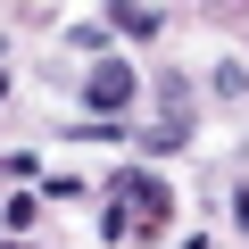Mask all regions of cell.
I'll return each mask as SVG.
<instances>
[{
    "instance_id": "obj_1",
    "label": "cell",
    "mask_w": 249,
    "mask_h": 249,
    "mask_svg": "<svg viewBox=\"0 0 249 249\" xmlns=\"http://www.w3.org/2000/svg\"><path fill=\"white\" fill-rule=\"evenodd\" d=\"M133 91H142V83H133V67L100 58V67H91V83H83V108H91V124H116L124 108H133Z\"/></svg>"
},
{
    "instance_id": "obj_2",
    "label": "cell",
    "mask_w": 249,
    "mask_h": 249,
    "mask_svg": "<svg viewBox=\"0 0 249 249\" xmlns=\"http://www.w3.org/2000/svg\"><path fill=\"white\" fill-rule=\"evenodd\" d=\"M116 199L133 208V216H142L150 232H166V216H175V191H166V183H158L150 166H116Z\"/></svg>"
},
{
    "instance_id": "obj_3",
    "label": "cell",
    "mask_w": 249,
    "mask_h": 249,
    "mask_svg": "<svg viewBox=\"0 0 249 249\" xmlns=\"http://www.w3.org/2000/svg\"><path fill=\"white\" fill-rule=\"evenodd\" d=\"M116 34H133V42H150V34H166V17H158V9H116Z\"/></svg>"
},
{
    "instance_id": "obj_4",
    "label": "cell",
    "mask_w": 249,
    "mask_h": 249,
    "mask_svg": "<svg viewBox=\"0 0 249 249\" xmlns=\"http://www.w3.org/2000/svg\"><path fill=\"white\" fill-rule=\"evenodd\" d=\"M216 91H224V100H249V67H241V58H216Z\"/></svg>"
},
{
    "instance_id": "obj_5",
    "label": "cell",
    "mask_w": 249,
    "mask_h": 249,
    "mask_svg": "<svg viewBox=\"0 0 249 249\" xmlns=\"http://www.w3.org/2000/svg\"><path fill=\"white\" fill-rule=\"evenodd\" d=\"M100 232H108V241H116V232H133V208H124L116 191H108V216H100Z\"/></svg>"
},
{
    "instance_id": "obj_6",
    "label": "cell",
    "mask_w": 249,
    "mask_h": 249,
    "mask_svg": "<svg viewBox=\"0 0 249 249\" xmlns=\"http://www.w3.org/2000/svg\"><path fill=\"white\" fill-rule=\"evenodd\" d=\"M34 216H42V199H34V191H17V199H9V232H25Z\"/></svg>"
},
{
    "instance_id": "obj_7",
    "label": "cell",
    "mask_w": 249,
    "mask_h": 249,
    "mask_svg": "<svg viewBox=\"0 0 249 249\" xmlns=\"http://www.w3.org/2000/svg\"><path fill=\"white\" fill-rule=\"evenodd\" d=\"M0 175H9V183H25V175H34V150H0Z\"/></svg>"
},
{
    "instance_id": "obj_8",
    "label": "cell",
    "mask_w": 249,
    "mask_h": 249,
    "mask_svg": "<svg viewBox=\"0 0 249 249\" xmlns=\"http://www.w3.org/2000/svg\"><path fill=\"white\" fill-rule=\"evenodd\" d=\"M232 216H241V232H249V191H232Z\"/></svg>"
},
{
    "instance_id": "obj_9",
    "label": "cell",
    "mask_w": 249,
    "mask_h": 249,
    "mask_svg": "<svg viewBox=\"0 0 249 249\" xmlns=\"http://www.w3.org/2000/svg\"><path fill=\"white\" fill-rule=\"evenodd\" d=\"M0 100H9V67H0Z\"/></svg>"
},
{
    "instance_id": "obj_10",
    "label": "cell",
    "mask_w": 249,
    "mask_h": 249,
    "mask_svg": "<svg viewBox=\"0 0 249 249\" xmlns=\"http://www.w3.org/2000/svg\"><path fill=\"white\" fill-rule=\"evenodd\" d=\"M9 249H25V241H9Z\"/></svg>"
}]
</instances>
